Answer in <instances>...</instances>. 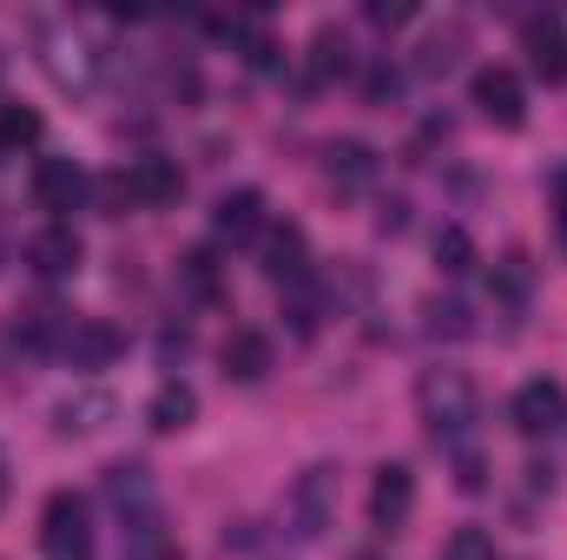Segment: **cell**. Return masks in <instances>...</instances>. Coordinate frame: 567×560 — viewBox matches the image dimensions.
<instances>
[{"mask_svg": "<svg viewBox=\"0 0 567 560\" xmlns=\"http://www.w3.org/2000/svg\"><path fill=\"white\" fill-rule=\"evenodd\" d=\"M429 330H435V336H442V330H449V336H468V310H462V303H429Z\"/></svg>", "mask_w": 567, "mask_h": 560, "instance_id": "cell-25", "label": "cell"}, {"mask_svg": "<svg viewBox=\"0 0 567 560\" xmlns=\"http://www.w3.org/2000/svg\"><path fill=\"white\" fill-rule=\"evenodd\" d=\"M178 278H185L192 297H218V258L212 251H185L178 258Z\"/></svg>", "mask_w": 567, "mask_h": 560, "instance_id": "cell-19", "label": "cell"}, {"mask_svg": "<svg viewBox=\"0 0 567 560\" xmlns=\"http://www.w3.org/2000/svg\"><path fill=\"white\" fill-rule=\"evenodd\" d=\"M455 46H462V27H449L442 40H429V46H423V73H442V66H455Z\"/></svg>", "mask_w": 567, "mask_h": 560, "instance_id": "cell-23", "label": "cell"}, {"mask_svg": "<svg viewBox=\"0 0 567 560\" xmlns=\"http://www.w3.org/2000/svg\"><path fill=\"white\" fill-rule=\"evenodd\" d=\"M106 501L120 508V521L133 535H152L158 528V488H152V468L145 462H113L106 468Z\"/></svg>", "mask_w": 567, "mask_h": 560, "instance_id": "cell-4", "label": "cell"}, {"mask_svg": "<svg viewBox=\"0 0 567 560\" xmlns=\"http://www.w3.org/2000/svg\"><path fill=\"white\" fill-rule=\"evenodd\" d=\"M508 422L535 442V435H555L567 422V390L555 383V376H535V383H522L515 390V403H508Z\"/></svg>", "mask_w": 567, "mask_h": 560, "instance_id": "cell-7", "label": "cell"}, {"mask_svg": "<svg viewBox=\"0 0 567 560\" xmlns=\"http://www.w3.org/2000/svg\"><path fill=\"white\" fill-rule=\"evenodd\" d=\"M86 191H93V185H86V172H80L73 158H40V165H33V205H40V211H80Z\"/></svg>", "mask_w": 567, "mask_h": 560, "instance_id": "cell-10", "label": "cell"}, {"mask_svg": "<svg viewBox=\"0 0 567 560\" xmlns=\"http://www.w3.org/2000/svg\"><path fill=\"white\" fill-rule=\"evenodd\" d=\"M40 139V113L33 106H7L0 113V145H33Z\"/></svg>", "mask_w": 567, "mask_h": 560, "instance_id": "cell-20", "label": "cell"}, {"mask_svg": "<svg viewBox=\"0 0 567 560\" xmlns=\"http://www.w3.org/2000/svg\"><path fill=\"white\" fill-rule=\"evenodd\" d=\"M357 560H377V554H357Z\"/></svg>", "mask_w": 567, "mask_h": 560, "instance_id": "cell-32", "label": "cell"}, {"mask_svg": "<svg viewBox=\"0 0 567 560\" xmlns=\"http://www.w3.org/2000/svg\"><path fill=\"white\" fill-rule=\"evenodd\" d=\"M120 350H126V336H120L106 317H66L60 356H66L73 370H106V363H120Z\"/></svg>", "mask_w": 567, "mask_h": 560, "instance_id": "cell-6", "label": "cell"}, {"mask_svg": "<svg viewBox=\"0 0 567 560\" xmlns=\"http://www.w3.org/2000/svg\"><path fill=\"white\" fill-rule=\"evenodd\" d=\"M271 356H278V350H271L265 330H231L225 350H218V363H225L231 383H265V376H271Z\"/></svg>", "mask_w": 567, "mask_h": 560, "instance_id": "cell-13", "label": "cell"}, {"mask_svg": "<svg viewBox=\"0 0 567 560\" xmlns=\"http://www.w3.org/2000/svg\"><path fill=\"white\" fill-rule=\"evenodd\" d=\"M323 172H330L337 185H370V178H377V152L363 139H337L323 152Z\"/></svg>", "mask_w": 567, "mask_h": 560, "instance_id": "cell-16", "label": "cell"}, {"mask_svg": "<svg viewBox=\"0 0 567 560\" xmlns=\"http://www.w3.org/2000/svg\"><path fill=\"white\" fill-rule=\"evenodd\" d=\"M192 416H198V396L172 376V383H158L152 390V403H145V422L158 428V435H178V428H192Z\"/></svg>", "mask_w": 567, "mask_h": 560, "instance_id": "cell-14", "label": "cell"}, {"mask_svg": "<svg viewBox=\"0 0 567 560\" xmlns=\"http://www.w3.org/2000/svg\"><path fill=\"white\" fill-rule=\"evenodd\" d=\"M435 265H442V278H462V271L475 265V245H468L462 225H442V238H435Z\"/></svg>", "mask_w": 567, "mask_h": 560, "instance_id": "cell-18", "label": "cell"}, {"mask_svg": "<svg viewBox=\"0 0 567 560\" xmlns=\"http://www.w3.org/2000/svg\"><path fill=\"white\" fill-rule=\"evenodd\" d=\"M0 495H7V462H0Z\"/></svg>", "mask_w": 567, "mask_h": 560, "instance_id": "cell-30", "label": "cell"}, {"mask_svg": "<svg viewBox=\"0 0 567 560\" xmlns=\"http://www.w3.org/2000/svg\"><path fill=\"white\" fill-rule=\"evenodd\" d=\"M416 403H423V422L435 442H462L475 428V409H482V396H475V383L462 370H429L416 383Z\"/></svg>", "mask_w": 567, "mask_h": 560, "instance_id": "cell-1", "label": "cell"}, {"mask_svg": "<svg viewBox=\"0 0 567 560\" xmlns=\"http://www.w3.org/2000/svg\"><path fill=\"white\" fill-rule=\"evenodd\" d=\"M435 560H495V548H488L482 528H462V535H449V548H442Z\"/></svg>", "mask_w": 567, "mask_h": 560, "instance_id": "cell-21", "label": "cell"}, {"mask_svg": "<svg viewBox=\"0 0 567 560\" xmlns=\"http://www.w3.org/2000/svg\"><path fill=\"white\" fill-rule=\"evenodd\" d=\"M310 53H317V80H330V73H343V66H350V60H343V33H317V46H310Z\"/></svg>", "mask_w": 567, "mask_h": 560, "instance_id": "cell-22", "label": "cell"}, {"mask_svg": "<svg viewBox=\"0 0 567 560\" xmlns=\"http://www.w3.org/2000/svg\"><path fill=\"white\" fill-rule=\"evenodd\" d=\"M363 13H370L377 27H403V20H416V7H410V0H370Z\"/></svg>", "mask_w": 567, "mask_h": 560, "instance_id": "cell-26", "label": "cell"}, {"mask_svg": "<svg viewBox=\"0 0 567 560\" xmlns=\"http://www.w3.org/2000/svg\"><path fill=\"white\" fill-rule=\"evenodd\" d=\"M561 238H567V205H561Z\"/></svg>", "mask_w": 567, "mask_h": 560, "instance_id": "cell-31", "label": "cell"}, {"mask_svg": "<svg viewBox=\"0 0 567 560\" xmlns=\"http://www.w3.org/2000/svg\"><path fill=\"white\" fill-rule=\"evenodd\" d=\"M40 554L47 560H93V521L73 488H53L40 508Z\"/></svg>", "mask_w": 567, "mask_h": 560, "instance_id": "cell-2", "label": "cell"}, {"mask_svg": "<svg viewBox=\"0 0 567 560\" xmlns=\"http://www.w3.org/2000/svg\"><path fill=\"white\" fill-rule=\"evenodd\" d=\"M290 535L297 541H323L330 535V515H337V468L330 462H310L303 475H297V488H290Z\"/></svg>", "mask_w": 567, "mask_h": 560, "instance_id": "cell-3", "label": "cell"}, {"mask_svg": "<svg viewBox=\"0 0 567 560\" xmlns=\"http://www.w3.org/2000/svg\"><path fill=\"white\" fill-rule=\"evenodd\" d=\"M410 515H416V475L403 462H383L377 468V488H370V521L383 535H396V528H410Z\"/></svg>", "mask_w": 567, "mask_h": 560, "instance_id": "cell-9", "label": "cell"}, {"mask_svg": "<svg viewBox=\"0 0 567 560\" xmlns=\"http://www.w3.org/2000/svg\"><path fill=\"white\" fill-rule=\"evenodd\" d=\"M462 488H468V495L482 488V462H475V455H462Z\"/></svg>", "mask_w": 567, "mask_h": 560, "instance_id": "cell-29", "label": "cell"}, {"mask_svg": "<svg viewBox=\"0 0 567 560\" xmlns=\"http://www.w3.org/2000/svg\"><path fill=\"white\" fill-rule=\"evenodd\" d=\"M265 231V191H225L212 205V238L218 245H251Z\"/></svg>", "mask_w": 567, "mask_h": 560, "instance_id": "cell-11", "label": "cell"}, {"mask_svg": "<svg viewBox=\"0 0 567 560\" xmlns=\"http://www.w3.org/2000/svg\"><path fill=\"white\" fill-rule=\"evenodd\" d=\"M468 100H475V113H482L488 126H502V133H515V126L528 120L522 73H508V66H482V73L468 80Z\"/></svg>", "mask_w": 567, "mask_h": 560, "instance_id": "cell-5", "label": "cell"}, {"mask_svg": "<svg viewBox=\"0 0 567 560\" xmlns=\"http://www.w3.org/2000/svg\"><path fill=\"white\" fill-rule=\"evenodd\" d=\"M93 416H106V396H86V403H60V428H100Z\"/></svg>", "mask_w": 567, "mask_h": 560, "instance_id": "cell-24", "label": "cell"}, {"mask_svg": "<svg viewBox=\"0 0 567 560\" xmlns=\"http://www.w3.org/2000/svg\"><path fill=\"white\" fill-rule=\"evenodd\" d=\"M363 86H370V100H396V66H377Z\"/></svg>", "mask_w": 567, "mask_h": 560, "instance_id": "cell-28", "label": "cell"}, {"mask_svg": "<svg viewBox=\"0 0 567 560\" xmlns=\"http://www.w3.org/2000/svg\"><path fill=\"white\" fill-rule=\"evenodd\" d=\"M528 60H535V73H542L548 86H561L567 80V40H561L555 20H548V27H542V20L528 27Z\"/></svg>", "mask_w": 567, "mask_h": 560, "instance_id": "cell-17", "label": "cell"}, {"mask_svg": "<svg viewBox=\"0 0 567 560\" xmlns=\"http://www.w3.org/2000/svg\"><path fill=\"white\" fill-rule=\"evenodd\" d=\"M265 271H271L278 283H297L303 271H310V245H303V231H297V225L271 231V245H265Z\"/></svg>", "mask_w": 567, "mask_h": 560, "instance_id": "cell-15", "label": "cell"}, {"mask_svg": "<svg viewBox=\"0 0 567 560\" xmlns=\"http://www.w3.org/2000/svg\"><path fill=\"white\" fill-rule=\"evenodd\" d=\"M245 60H251L258 73H271V66H278V46H271L265 33H245Z\"/></svg>", "mask_w": 567, "mask_h": 560, "instance_id": "cell-27", "label": "cell"}, {"mask_svg": "<svg viewBox=\"0 0 567 560\" xmlns=\"http://www.w3.org/2000/svg\"><path fill=\"white\" fill-rule=\"evenodd\" d=\"M27 271L33 278H73L80 271V231L73 225H47L27 238Z\"/></svg>", "mask_w": 567, "mask_h": 560, "instance_id": "cell-12", "label": "cell"}, {"mask_svg": "<svg viewBox=\"0 0 567 560\" xmlns=\"http://www.w3.org/2000/svg\"><path fill=\"white\" fill-rule=\"evenodd\" d=\"M126 205H140V211H165V205H178V191H185V172H178V158H133L126 172Z\"/></svg>", "mask_w": 567, "mask_h": 560, "instance_id": "cell-8", "label": "cell"}]
</instances>
